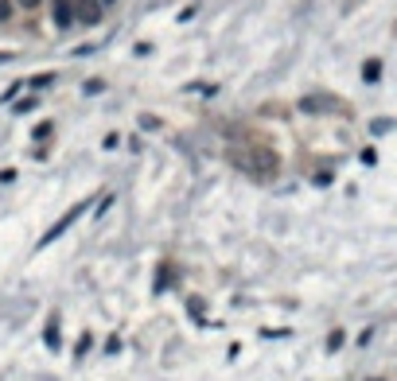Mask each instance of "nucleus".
<instances>
[{
	"label": "nucleus",
	"instance_id": "nucleus-9",
	"mask_svg": "<svg viewBox=\"0 0 397 381\" xmlns=\"http://www.w3.org/2000/svg\"><path fill=\"white\" fill-rule=\"evenodd\" d=\"M35 105H40V101H35V98H24L20 105H16V113H31V109H35Z\"/></svg>",
	"mask_w": 397,
	"mask_h": 381
},
{
	"label": "nucleus",
	"instance_id": "nucleus-5",
	"mask_svg": "<svg viewBox=\"0 0 397 381\" xmlns=\"http://www.w3.org/2000/svg\"><path fill=\"white\" fill-rule=\"evenodd\" d=\"M43 342H47L51 350H59V319H55V315L47 319V331H43Z\"/></svg>",
	"mask_w": 397,
	"mask_h": 381
},
{
	"label": "nucleus",
	"instance_id": "nucleus-4",
	"mask_svg": "<svg viewBox=\"0 0 397 381\" xmlns=\"http://www.w3.org/2000/svg\"><path fill=\"white\" fill-rule=\"evenodd\" d=\"M74 16H78L82 24H98L101 20V4L98 0H78V4H74Z\"/></svg>",
	"mask_w": 397,
	"mask_h": 381
},
{
	"label": "nucleus",
	"instance_id": "nucleus-1",
	"mask_svg": "<svg viewBox=\"0 0 397 381\" xmlns=\"http://www.w3.org/2000/svg\"><path fill=\"white\" fill-rule=\"evenodd\" d=\"M238 164L249 167L253 176H273V171H277V156H273L269 148H253V152H249V160H238Z\"/></svg>",
	"mask_w": 397,
	"mask_h": 381
},
{
	"label": "nucleus",
	"instance_id": "nucleus-14",
	"mask_svg": "<svg viewBox=\"0 0 397 381\" xmlns=\"http://www.w3.org/2000/svg\"><path fill=\"white\" fill-rule=\"evenodd\" d=\"M374 381H382V378H374Z\"/></svg>",
	"mask_w": 397,
	"mask_h": 381
},
{
	"label": "nucleus",
	"instance_id": "nucleus-3",
	"mask_svg": "<svg viewBox=\"0 0 397 381\" xmlns=\"http://www.w3.org/2000/svg\"><path fill=\"white\" fill-rule=\"evenodd\" d=\"M51 20H55V28H70L74 24V4L70 0H51Z\"/></svg>",
	"mask_w": 397,
	"mask_h": 381
},
{
	"label": "nucleus",
	"instance_id": "nucleus-2",
	"mask_svg": "<svg viewBox=\"0 0 397 381\" xmlns=\"http://www.w3.org/2000/svg\"><path fill=\"white\" fill-rule=\"evenodd\" d=\"M82 214H86V203H78V206H70L67 214H62V218H59V222H55V226H51V230H47V234H43V242H40V249H47V245H51V242H55V237H62V234H67V230H70V226L78 222V218H82Z\"/></svg>",
	"mask_w": 397,
	"mask_h": 381
},
{
	"label": "nucleus",
	"instance_id": "nucleus-7",
	"mask_svg": "<svg viewBox=\"0 0 397 381\" xmlns=\"http://www.w3.org/2000/svg\"><path fill=\"white\" fill-rule=\"evenodd\" d=\"M51 128H55V125H51V121H40V125H35V133H31V137H35V140H40V144H43V140L51 137Z\"/></svg>",
	"mask_w": 397,
	"mask_h": 381
},
{
	"label": "nucleus",
	"instance_id": "nucleus-12",
	"mask_svg": "<svg viewBox=\"0 0 397 381\" xmlns=\"http://www.w3.org/2000/svg\"><path fill=\"white\" fill-rule=\"evenodd\" d=\"M16 4H20V8H24V12H31V8H40L43 0H16Z\"/></svg>",
	"mask_w": 397,
	"mask_h": 381
},
{
	"label": "nucleus",
	"instance_id": "nucleus-11",
	"mask_svg": "<svg viewBox=\"0 0 397 381\" xmlns=\"http://www.w3.org/2000/svg\"><path fill=\"white\" fill-rule=\"evenodd\" d=\"M339 346H343V331H335V335L328 339V350H339Z\"/></svg>",
	"mask_w": 397,
	"mask_h": 381
},
{
	"label": "nucleus",
	"instance_id": "nucleus-8",
	"mask_svg": "<svg viewBox=\"0 0 397 381\" xmlns=\"http://www.w3.org/2000/svg\"><path fill=\"white\" fill-rule=\"evenodd\" d=\"M51 82H55V74H35V78H31V86L43 90V86H51Z\"/></svg>",
	"mask_w": 397,
	"mask_h": 381
},
{
	"label": "nucleus",
	"instance_id": "nucleus-10",
	"mask_svg": "<svg viewBox=\"0 0 397 381\" xmlns=\"http://www.w3.org/2000/svg\"><path fill=\"white\" fill-rule=\"evenodd\" d=\"M12 20V4L8 0H0V24H8Z\"/></svg>",
	"mask_w": 397,
	"mask_h": 381
},
{
	"label": "nucleus",
	"instance_id": "nucleus-13",
	"mask_svg": "<svg viewBox=\"0 0 397 381\" xmlns=\"http://www.w3.org/2000/svg\"><path fill=\"white\" fill-rule=\"evenodd\" d=\"M98 4H113V0H98Z\"/></svg>",
	"mask_w": 397,
	"mask_h": 381
},
{
	"label": "nucleus",
	"instance_id": "nucleus-6",
	"mask_svg": "<svg viewBox=\"0 0 397 381\" xmlns=\"http://www.w3.org/2000/svg\"><path fill=\"white\" fill-rule=\"evenodd\" d=\"M362 78H366V82H378V78H382V62L370 59L366 67H362Z\"/></svg>",
	"mask_w": 397,
	"mask_h": 381
}]
</instances>
